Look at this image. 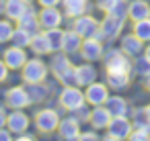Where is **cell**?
Instances as JSON below:
<instances>
[{
	"mask_svg": "<svg viewBox=\"0 0 150 141\" xmlns=\"http://www.w3.org/2000/svg\"><path fill=\"white\" fill-rule=\"evenodd\" d=\"M105 57V72H119V74H132L134 72V64L132 57H127L121 49H109L107 53H103Z\"/></svg>",
	"mask_w": 150,
	"mask_h": 141,
	"instance_id": "6da1fadb",
	"label": "cell"
},
{
	"mask_svg": "<svg viewBox=\"0 0 150 141\" xmlns=\"http://www.w3.org/2000/svg\"><path fill=\"white\" fill-rule=\"evenodd\" d=\"M86 104V98H84V92L80 90V86L76 84H70V86H64V90L60 92V106L64 110H80L82 106Z\"/></svg>",
	"mask_w": 150,
	"mask_h": 141,
	"instance_id": "7a4b0ae2",
	"label": "cell"
},
{
	"mask_svg": "<svg viewBox=\"0 0 150 141\" xmlns=\"http://www.w3.org/2000/svg\"><path fill=\"white\" fill-rule=\"evenodd\" d=\"M52 72L54 76L64 84V86H70V84H76V78H74V66L70 64L68 59V53H60V55H54L52 59Z\"/></svg>",
	"mask_w": 150,
	"mask_h": 141,
	"instance_id": "3957f363",
	"label": "cell"
},
{
	"mask_svg": "<svg viewBox=\"0 0 150 141\" xmlns=\"http://www.w3.org/2000/svg\"><path fill=\"white\" fill-rule=\"evenodd\" d=\"M123 19L119 17H113V15H105V19L99 23V39L103 41H115L121 31H123Z\"/></svg>",
	"mask_w": 150,
	"mask_h": 141,
	"instance_id": "277c9868",
	"label": "cell"
},
{
	"mask_svg": "<svg viewBox=\"0 0 150 141\" xmlns=\"http://www.w3.org/2000/svg\"><path fill=\"white\" fill-rule=\"evenodd\" d=\"M47 78V66L41 59H29L23 66V80L27 84H39Z\"/></svg>",
	"mask_w": 150,
	"mask_h": 141,
	"instance_id": "5b68a950",
	"label": "cell"
},
{
	"mask_svg": "<svg viewBox=\"0 0 150 141\" xmlns=\"http://www.w3.org/2000/svg\"><path fill=\"white\" fill-rule=\"evenodd\" d=\"M72 29L82 37V39H88V37H97L99 39V21L91 15H80L74 19L72 23Z\"/></svg>",
	"mask_w": 150,
	"mask_h": 141,
	"instance_id": "8992f818",
	"label": "cell"
},
{
	"mask_svg": "<svg viewBox=\"0 0 150 141\" xmlns=\"http://www.w3.org/2000/svg\"><path fill=\"white\" fill-rule=\"evenodd\" d=\"M134 131V125L127 117H113L107 127V139H129V133Z\"/></svg>",
	"mask_w": 150,
	"mask_h": 141,
	"instance_id": "52a82bcc",
	"label": "cell"
},
{
	"mask_svg": "<svg viewBox=\"0 0 150 141\" xmlns=\"http://www.w3.org/2000/svg\"><path fill=\"white\" fill-rule=\"evenodd\" d=\"M58 125H60V117L52 108H43V110H39L35 114V127L39 129V133L50 135V133H54L58 129Z\"/></svg>",
	"mask_w": 150,
	"mask_h": 141,
	"instance_id": "ba28073f",
	"label": "cell"
},
{
	"mask_svg": "<svg viewBox=\"0 0 150 141\" xmlns=\"http://www.w3.org/2000/svg\"><path fill=\"white\" fill-rule=\"evenodd\" d=\"M84 98H86V102H88L91 106H101V104H105L107 98H109V86H107V84H101V82L95 80L93 84L86 86V90H84Z\"/></svg>",
	"mask_w": 150,
	"mask_h": 141,
	"instance_id": "9c48e42d",
	"label": "cell"
},
{
	"mask_svg": "<svg viewBox=\"0 0 150 141\" xmlns=\"http://www.w3.org/2000/svg\"><path fill=\"white\" fill-rule=\"evenodd\" d=\"M105 49H103V41L97 39V37H88V39H82V45H80V55L84 61H99L103 57Z\"/></svg>",
	"mask_w": 150,
	"mask_h": 141,
	"instance_id": "30bf717a",
	"label": "cell"
},
{
	"mask_svg": "<svg viewBox=\"0 0 150 141\" xmlns=\"http://www.w3.org/2000/svg\"><path fill=\"white\" fill-rule=\"evenodd\" d=\"M121 47V51L127 55V57H138V55H142L144 53V47H146V43L140 39V37H136L134 33H127V35H123L121 37V43H119Z\"/></svg>",
	"mask_w": 150,
	"mask_h": 141,
	"instance_id": "8fae6325",
	"label": "cell"
},
{
	"mask_svg": "<svg viewBox=\"0 0 150 141\" xmlns=\"http://www.w3.org/2000/svg\"><path fill=\"white\" fill-rule=\"evenodd\" d=\"M6 106L11 108H25L31 104V98H29V92L21 86H15V88H8L6 90Z\"/></svg>",
	"mask_w": 150,
	"mask_h": 141,
	"instance_id": "7c38bea8",
	"label": "cell"
},
{
	"mask_svg": "<svg viewBox=\"0 0 150 141\" xmlns=\"http://www.w3.org/2000/svg\"><path fill=\"white\" fill-rule=\"evenodd\" d=\"M111 119H113V114H111V110L105 106V104H101V106H93V110H91V117H88V123H91V127L93 129H107L109 127V123H111Z\"/></svg>",
	"mask_w": 150,
	"mask_h": 141,
	"instance_id": "4fadbf2b",
	"label": "cell"
},
{
	"mask_svg": "<svg viewBox=\"0 0 150 141\" xmlns=\"http://www.w3.org/2000/svg\"><path fill=\"white\" fill-rule=\"evenodd\" d=\"M127 19L132 23L142 21V19H150V2H148V0H129V4H127Z\"/></svg>",
	"mask_w": 150,
	"mask_h": 141,
	"instance_id": "5bb4252c",
	"label": "cell"
},
{
	"mask_svg": "<svg viewBox=\"0 0 150 141\" xmlns=\"http://www.w3.org/2000/svg\"><path fill=\"white\" fill-rule=\"evenodd\" d=\"M37 17H39L41 29H56V27L62 25V13L56 6H45Z\"/></svg>",
	"mask_w": 150,
	"mask_h": 141,
	"instance_id": "9a60e30c",
	"label": "cell"
},
{
	"mask_svg": "<svg viewBox=\"0 0 150 141\" xmlns=\"http://www.w3.org/2000/svg\"><path fill=\"white\" fill-rule=\"evenodd\" d=\"M6 129H8L13 135H21L25 129H29V117H27L23 110L15 108V112L8 114V119H6Z\"/></svg>",
	"mask_w": 150,
	"mask_h": 141,
	"instance_id": "2e32d148",
	"label": "cell"
},
{
	"mask_svg": "<svg viewBox=\"0 0 150 141\" xmlns=\"http://www.w3.org/2000/svg\"><path fill=\"white\" fill-rule=\"evenodd\" d=\"M58 131H60V137L62 139H78L80 137V121L74 119V117H68V119H62L60 125H58Z\"/></svg>",
	"mask_w": 150,
	"mask_h": 141,
	"instance_id": "e0dca14e",
	"label": "cell"
},
{
	"mask_svg": "<svg viewBox=\"0 0 150 141\" xmlns=\"http://www.w3.org/2000/svg\"><path fill=\"white\" fill-rule=\"evenodd\" d=\"M27 61V55L23 51V47L15 45V47H8L4 51V64L8 66V70H21Z\"/></svg>",
	"mask_w": 150,
	"mask_h": 141,
	"instance_id": "ac0fdd59",
	"label": "cell"
},
{
	"mask_svg": "<svg viewBox=\"0 0 150 141\" xmlns=\"http://www.w3.org/2000/svg\"><path fill=\"white\" fill-rule=\"evenodd\" d=\"M74 78H76V86H88L97 80V70L93 64H82L74 68Z\"/></svg>",
	"mask_w": 150,
	"mask_h": 141,
	"instance_id": "d6986e66",
	"label": "cell"
},
{
	"mask_svg": "<svg viewBox=\"0 0 150 141\" xmlns=\"http://www.w3.org/2000/svg\"><path fill=\"white\" fill-rule=\"evenodd\" d=\"M64 15L70 19H76L88 10V0H62Z\"/></svg>",
	"mask_w": 150,
	"mask_h": 141,
	"instance_id": "ffe728a7",
	"label": "cell"
},
{
	"mask_svg": "<svg viewBox=\"0 0 150 141\" xmlns=\"http://www.w3.org/2000/svg\"><path fill=\"white\" fill-rule=\"evenodd\" d=\"M80 45H82V37L72 29V31H64V41H62V51L72 55V53H78L80 51Z\"/></svg>",
	"mask_w": 150,
	"mask_h": 141,
	"instance_id": "44dd1931",
	"label": "cell"
},
{
	"mask_svg": "<svg viewBox=\"0 0 150 141\" xmlns=\"http://www.w3.org/2000/svg\"><path fill=\"white\" fill-rule=\"evenodd\" d=\"M105 106L111 110V114H113V117H127V112H129L127 100H125L123 96H119V94L109 96V98H107V102H105Z\"/></svg>",
	"mask_w": 150,
	"mask_h": 141,
	"instance_id": "7402d4cb",
	"label": "cell"
},
{
	"mask_svg": "<svg viewBox=\"0 0 150 141\" xmlns=\"http://www.w3.org/2000/svg\"><path fill=\"white\" fill-rule=\"evenodd\" d=\"M29 4H27V0H6V4H4V15L13 21H19L25 13H27Z\"/></svg>",
	"mask_w": 150,
	"mask_h": 141,
	"instance_id": "603a6c76",
	"label": "cell"
},
{
	"mask_svg": "<svg viewBox=\"0 0 150 141\" xmlns=\"http://www.w3.org/2000/svg\"><path fill=\"white\" fill-rule=\"evenodd\" d=\"M129 82H132V74H119V72H109L107 74V86L111 90H117L119 92V90L127 88Z\"/></svg>",
	"mask_w": 150,
	"mask_h": 141,
	"instance_id": "cb8c5ba5",
	"label": "cell"
},
{
	"mask_svg": "<svg viewBox=\"0 0 150 141\" xmlns=\"http://www.w3.org/2000/svg\"><path fill=\"white\" fill-rule=\"evenodd\" d=\"M29 47H31V49H33V53H37V55L52 53V47H50V43H47V37H45V33H37V35H33V37H31V43H29Z\"/></svg>",
	"mask_w": 150,
	"mask_h": 141,
	"instance_id": "d4e9b609",
	"label": "cell"
},
{
	"mask_svg": "<svg viewBox=\"0 0 150 141\" xmlns=\"http://www.w3.org/2000/svg\"><path fill=\"white\" fill-rule=\"evenodd\" d=\"M132 33L136 37H140L144 43H150V19H142L132 23Z\"/></svg>",
	"mask_w": 150,
	"mask_h": 141,
	"instance_id": "484cf974",
	"label": "cell"
},
{
	"mask_svg": "<svg viewBox=\"0 0 150 141\" xmlns=\"http://www.w3.org/2000/svg\"><path fill=\"white\" fill-rule=\"evenodd\" d=\"M19 27H25V29H27V31H31V33H33L35 29H39V27H41V25H39V17L35 15V10H33L31 6H29V8H27V13L19 19Z\"/></svg>",
	"mask_w": 150,
	"mask_h": 141,
	"instance_id": "4316f807",
	"label": "cell"
},
{
	"mask_svg": "<svg viewBox=\"0 0 150 141\" xmlns=\"http://www.w3.org/2000/svg\"><path fill=\"white\" fill-rule=\"evenodd\" d=\"M45 37H47V43L52 47V51H62V41H64V31H60L58 27L56 29H43Z\"/></svg>",
	"mask_w": 150,
	"mask_h": 141,
	"instance_id": "83f0119b",
	"label": "cell"
},
{
	"mask_svg": "<svg viewBox=\"0 0 150 141\" xmlns=\"http://www.w3.org/2000/svg\"><path fill=\"white\" fill-rule=\"evenodd\" d=\"M31 31H27L25 27H17L15 31H13V37H11V41H13V45H19V47H27L29 43H31Z\"/></svg>",
	"mask_w": 150,
	"mask_h": 141,
	"instance_id": "f1b7e54d",
	"label": "cell"
},
{
	"mask_svg": "<svg viewBox=\"0 0 150 141\" xmlns=\"http://www.w3.org/2000/svg\"><path fill=\"white\" fill-rule=\"evenodd\" d=\"M132 64H134V72H136L138 76H142V78L150 72V61L146 59V55H144V53H142V55H138V57H134V61H132Z\"/></svg>",
	"mask_w": 150,
	"mask_h": 141,
	"instance_id": "f546056e",
	"label": "cell"
},
{
	"mask_svg": "<svg viewBox=\"0 0 150 141\" xmlns=\"http://www.w3.org/2000/svg\"><path fill=\"white\" fill-rule=\"evenodd\" d=\"M43 82H39V84H29V98H31V102H39V100H43L45 98V88L41 86Z\"/></svg>",
	"mask_w": 150,
	"mask_h": 141,
	"instance_id": "4dcf8cb0",
	"label": "cell"
},
{
	"mask_svg": "<svg viewBox=\"0 0 150 141\" xmlns=\"http://www.w3.org/2000/svg\"><path fill=\"white\" fill-rule=\"evenodd\" d=\"M13 31H15V27H13V23H11V21H0V43L11 41Z\"/></svg>",
	"mask_w": 150,
	"mask_h": 141,
	"instance_id": "1f68e13d",
	"label": "cell"
},
{
	"mask_svg": "<svg viewBox=\"0 0 150 141\" xmlns=\"http://www.w3.org/2000/svg\"><path fill=\"white\" fill-rule=\"evenodd\" d=\"M117 2H119V0H97V8L107 15V13H111V10L115 8Z\"/></svg>",
	"mask_w": 150,
	"mask_h": 141,
	"instance_id": "d6a6232c",
	"label": "cell"
},
{
	"mask_svg": "<svg viewBox=\"0 0 150 141\" xmlns=\"http://www.w3.org/2000/svg\"><path fill=\"white\" fill-rule=\"evenodd\" d=\"M129 139H150V133L148 131H144V129H134L132 133H129Z\"/></svg>",
	"mask_w": 150,
	"mask_h": 141,
	"instance_id": "836d02e7",
	"label": "cell"
},
{
	"mask_svg": "<svg viewBox=\"0 0 150 141\" xmlns=\"http://www.w3.org/2000/svg\"><path fill=\"white\" fill-rule=\"evenodd\" d=\"M6 76H8V66H6L4 59H2V61H0V82H4Z\"/></svg>",
	"mask_w": 150,
	"mask_h": 141,
	"instance_id": "e575fe53",
	"label": "cell"
},
{
	"mask_svg": "<svg viewBox=\"0 0 150 141\" xmlns=\"http://www.w3.org/2000/svg\"><path fill=\"white\" fill-rule=\"evenodd\" d=\"M99 135H97V129H93V131H84V133H80V137L78 139H97Z\"/></svg>",
	"mask_w": 150,
	"mask_h": 141,
	"instance_id": "d590c367",
	"label": "cell"
},
{
	"mask_svg": "<svg viewBox=\"0 0 150 141\" xmlns=\"http://www.w3.org/2000/svg\"><path fill=\"white\" fill-rule=\"evenodd\" d=\"M37 2L45 8V6H58V4L62 2V0H37Z\"/></svg>",
	"mask_w": 150,
	"mask_h": 141,
	"instance_id": "8d00e7d4",
	"label": "cell"
},
{
	"mask_svg": "<svg viewBox=\"0 0 150 141\" xmlns=\"http://www.w3.org/2000/svg\"><path fill=\"white\" fill-rule=\"evenodd\" d=\"M142 86H144V90H146V92H150V72L142 78Z\"/></svg>",
	"mask_w": 150,
	"mask_h": 141,
	"instance_id": "74e56055",
	"label": "cell"
},
{
	"mask_svg": "<svg viewBox=\"0 0 150 141\" xmlns=\"http://www.w3.org/2000/svg\"><path fill=\"white\" fill-rule=\"evenodd\" d=\"M0 139L8 141V139H13V133L11 131H4V127H0Z\"/></svg>",
	"mask_w": 150,
	"mask_h": 141,
	"instance_id": "f35d334b",
	"label": "cell"
},
{
	"mask_svg": "<svg viewBox=\"0 0 150 141\" xmlns=\"http://www.w3.org/2000/svg\"><path fill=\"white\" fill-rule=\"evenodd\" d=\"M6 119H8V114L4 112L2 106H0V127H6Z\"/></svg>",
	"mask_w": 150,
	"mask_h": 141,
	"instance_id": "ab89813d",
	"label": "cell"
},
{
	"mask_svg": "<svg viewBox=\"0 0 150 141\" xmlns=\"http://www.w3.org/2000/svg\"><path fill=\"white\" fill-rule=\"evenodd\" d=\"M144 55H146V59L150 61V43H146V47H144Z\"/></svg>",
	"mask_w": 150,
	"mask_h": 141,
	"instance_id": "60d3db41",
	"label": "cell"
},
{
	"mask_svg": "<svg viewBox=\"0 0 150 141\" xmlns=\"http://www.w3.org/2000/svg\"><path fill=\"white\" fill-rule=\"evenodd\" d=\"M19 139H35V135H31V133H25V135H19Z\"/></svg>",
	"mask_w": 150,
	"mask_h": 141,
	"instance_id": "b9f144b4",
	"label": "cell"
},
{
	"mask_svg": "<svg viewBox=\"0 0 150 141\" xmlns=\"http://www.w3.org/2000/svg\"><path fill=\"white\" fill-rule=\"evenodd\" d=\"M144 114H146V119L150 121V104H146V106H144Z\"/></svg>",
	"mask_w": 150,
	"mask_h": 141,
	"instance_id": "7bdbcfd3",
	"label": "cell"
},
{
	"mask_svg": "<svg viewBox=\"0 0 150 141\" xmlns=\"http://www.w3.org/2000/svg\"><path fill=\"white\" fill-rule=\"evenodd\" d=\"M4 4H6V0H0V13L4 10Z\"/></svg>",
	"mask_w": 150,
	"mask_h": 141,
	"instance_id": "ee69618b",
	"label": "cell"
},
{
	"mask_svg": "<svg viewBox=\"0 0 150 141\" xmlns=\"http://www.w3.org/2000/svg\"><path fill=\"white\" fill-rule=\"evenodd\" d=\"M27 2H31V0H27Z\"/></svg>",
	"mask_w": 150,
	"mask_h": 141,
	"instance_id": "f6af8a7d",
	"label": "cell"
},
{
	"mask_svg": "<svg viewBox=\"0 0 150 141\" xmlns=\"http://www.w3.org/2000/svg\"><path fill=\"white\" fill-rule=\"evenodd\" d=\"M127 2H129V0H127Z\"/></svg>",
	"mask_w": 150,
	"mask_h": 141,
	"instance_id": "bcb514c9",
	"label": "cell"
}]
</instances>
